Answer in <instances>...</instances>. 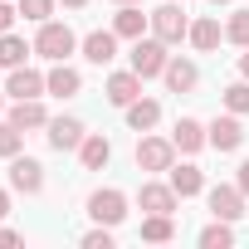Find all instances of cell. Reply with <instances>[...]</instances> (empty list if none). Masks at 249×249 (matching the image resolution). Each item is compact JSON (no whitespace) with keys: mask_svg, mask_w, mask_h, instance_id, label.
<instances>
[{"mask_svg":"<svg viewBox=\"0 0 249 249\" xmlns=\"http://www.w3.org/2000/svg\"><path fill=\"white\" fill-rule=\"evenodd\" d=\"M147 25H152V15H142V5H122L117 20H112V35L117 39H142Z\"/></svg>","mask_w":249,"mask_h":249,"instance_id":"2e32d148","label":"cell"},{"mask_svg":"<svg viewBox=\"0 0 249 249\" xmlns=\"http://www.w3.org/2000/svg\"><path fill=\"white\" fill-rule=\"evenodd\" d=\"M20 15L35 20V25H44V20L54 15V0H20Z\"/></svg>","mask_w":249,"mask_h":249,"instance_id":"f1b7e54d","label":"cell"},{"mask_svg":"<svg viewBox=\"0 0 249 249\" xmlns=\"http://www.w3.org/2000/svg\"><path fill=\"white\" fill-rule=\"evenodd\" d=\"M83 88V78H78V69H69V64H54L49 73H44V93H54V98H73Z\"/></svg>","mask_w":249,"mask_h":249,"instance_id":"9a60e30c","label":"cell"},{"mask_svg":"<svg viewBox=\"0 0 249 249\" xmlns=\"http://www.w3.org/2000/svg\"><path fill=\"white\" fill-rule=\"evenodd\" d=\"M10 186L25 191V196H39L44 191V166L35 157H10Z\"/></svg>","mask_w":249,"mask_h":249,"instance_id":"52a82bcc","label":"cell"},{"mask_svg":"<svg viewBox=\"0 0 249 249\" xmlns=\"http://www.w3.org/2000/svg\"><path fill=\"white\" fill-rule=\"evenodd\" d=\"M88 215L98 225H122V220H127V196H122V191H93L88 196Z\"/></svg>","mask_w":249,"mask_h":249,"instance_id":"277c9868","label":"cell"},{"mask_svg":"<svg viewBox=\"0 0 249 249\" xmlns=\"http://www.w3.org/2000/svg\"><path fill=\"white\" fill-rule=\"evenodd\" d=\"M0 112H5V98H0Z\"/></svg>","mask_w":249,"mask_h":249,"instance_id":"f35d334b","label":"cell"},{"mask_svg":"<svg viewBox=\"0 0 249 249\" xmlns=\"http://www.w3.org/2000/svg\"><path fill=\"white\" fill-rule=\"evenodd\" d=\"M5 93L10 98H39L44 93V73H35V69H10V83H5Z\"/></svg>","mask_w":249,"mask_h":249,"instance_id":"e0dca14e","label":"cell"},{"mask_svg":"<svg viewBox=\"0 0 249 249\" xmlns=\"http://www.w3.org/2000/svg\"><path fill=\"white\" fill-rule=\"evenodd\" d=\"M83 122L78 117H49V147L54 152H73V147H83Z\"/></svg>","mask_w":249,"mask_h":249,"instance_id":"ba28073f","label":"cell"},{"mask_svg":"<svg viewBox=\"0 0 249 249\" xmlns=\"http://www.w3.org/2000/svg\"><path fill=\"white\" fill-rule=\"evenodd\" d=\"M157 122H161V103H152V98L127 103V127H132V132H152Z\"/></svg>","mask_w":249,"mask_h":249,"instance_id":"ac0fdd59","label":"cell"},{"mask_svg":"<svg viewBox=\"0 0 249 249\" xmlns=\"http://www.w3.org/2000/svg\"><path fill=\"white\" fill-rule=\"evenodd\" d=\"M220 35H225V30H220V20H196L186 39H191L200 54H210V49H220Z\"/></svg>","mask_w":249,"mask_h":249,"instance_id":"603a6c76","label":"cell"},{"mask_svg":"<svg viewBox=\"0 0 249 249\" xmlns=\"http://www.w3.org/2000/svg\"><path fill=\"white\" fill-rule=\"evenodd\" d=\"M161 78H166L171 93H191V88L200 83V69H196L191 59H166V73H161Z\"/></svg>","mask_w":249,"mask_h":249,"instance_id":"5bb4252c","label":"cell"},{"mask_svg":"<svg viewBox=\"0 0 249 249\" xmlns=\"http://www.w3.org/2000/svg\"><path fill=\"white\" fill-rule=\"evenodd\" d=\"M171 191H176L181 200H186V196H200V191H205L200 166H191V161H186V166H171Z\"/></svg>","mask_w":249,"mask_h":249,"instance_id":"ffe728a7","label":"cell"},{"mask_svg":"<svg viewBox=\"0 0 249 249\" xmlns=\"http://www.w3.org/2000/svg\"><path fill=\"white\" fill-rule=\"evenodd\" d=\"M234 186H239V191H244V196H249V161H244V166H239V181H234Z\"/></svg>","mask_w":249,"mask_h":249,"instance_id":"d6a6232c","label":"cell"},{"mask_svg":"<svg viewBox=\"0 0 249 249\" xmlns=\"http://www.w3.org/2000/svg\"><path fill=\"white\" fill-rule=\"evenodd\" d=\"M20 142H25V132L15 122H0V157H20Z\"/></svg>","mask_w":249,"mask_h":249,"instance_id":"83f0119b","label":"cell"},{"mask_svg":"<svg viewBox=\"0 0 249 249\" xmlns=\"http://www.w3.org/2000/svg\"><path fill=\"white\" fill-rule=\"evenodd\" d=\"M10 122H15L20 132H30V127H49V112H44V103H39V98H15Z\"/></svg>","mask_w":249,"mask_h":249,"instance_id":"4fadbf2b","label":"cell"},{"mask_svg":"<svg viewBox=\"0 0 249 249\" xmlns=\"http://www.w3.org/2000/svg\"><path fill=\"white\" fill-rule=\"evenodd\" d=\"M15 15H20V5H10V0H0V35H10Z\"/></svg>","mask_w":249,"mask_h":249,"instance_id":"4dcf8cb0","label":"cell"},{"mask_svg":"<svg viewBox=\"0 0 249 249\" xmlns=\"http://www.w3.org/2000/svg\"><path fill=\"white\" fill-rule=\"evenodd\" d=\"M152 35L161 39V44H181L186 35H191V20H186V10L176 5H161V10H152Z\"/></svg>","mask_w":249,"mask_h":249,"instance_id":"7a4b0ae2","label":"cell"},{"mask_svg":"<svg viewBox=\"0 0 249 249\" xmlns=\"http://www.w3.org/2000/svg\"><path fill=\"white\" fill-rule=\"evenodd\" d=\"M200 244H205V249H225V244H234V230H230V220H215V225H205V230H200Z\"/></svg>","mask_w":249,"mask_h":249,"instance_id":"d4e9b609","label":"cell"},{"mask_svg":"<svg viewBox=\"0 0 249 249\" xmlns=\"http://www.w3.org/2000/svg\"><path fill=\"white\" fill-rule=\"evenodd\" d=\"M225 39H230V44H239V49H249V10H234V15H230Z\"/></svg>","mask_w":249,"mask_h":249,"instance_id":"484cf974","label":"cell"},{"mask_svg":"<svg viewBox=\"0 0 249 249\" xmlns=\"http://www.w3.org/2000/svg\"><path fill=\"white\" fill-rule=\"evenodd\" d=\"M64 5H69V10H83V5H88V0H64Z\"/></svg>","mask_w":249,"mask_h":249,"instance_id":"d590c367","label":"cell"},{"mask_svg":"<svg viewBox=\"0 0 249 249\" xmlns=\"http://www.w3.org/2000/svg\"><path fill=\"white\" fill-rule=\"evenodd\" d=\"M15 244H20V234H15L10 225H0V249H15Z\"/></svg>","mask_w":249,"mask_h":249,"instance_id":"1f68e13d","label":"cell"},{"mask_svg":"<svg viewBox=\"0 0 249 249\" xmlns=\"http://www.w3.org/2000/svg\"><path fill=\"white\" fill-rule=\"evenodd\" d=\"M166 44L161 39H137L132 44V73H142V78H161L166 73Z\"/></svg>","mask_w":249,"mask_h":249,"instance_id":"3957f363","label":"cell"},{"mask_svg":"<svg viewBox=\"0 0 249 249\" xmlns=\"http://www.w3.org/2000/svg\"><path fill=\"white\" fill-rule=\"evenodd\" d=\"M137 166H142V171H171V166H176V142L142 137V142H137Z\"/></svg>","mask_w":249,"mask_h":249,"instance_id":"5b68a950","label":"cell"},{"mask_svg":"<svg viewBox=\"0 0 249 249\" xmlns=\"http://www.w3.org/2000/svg\"><path fill=\"white\" fill-rule=\"evenodd\" d=\"M171 142H176V152H186V157H191V152H200V147H205V127H200L196 117H181V122H176V132H171Z\"/></svg>","mask_w":249,"mask_h":249,"instance_id":"d6986e66","label":"cell"},{"mask_svg":"<svg viewBox=\"0 0 249 249\" xmlns=\"http://www.w3.org/2000/svg\"><path fill=\"white\" fill-rule=\"evenodd\" d=\"M117 5H142V0H117Z\"/></svg>","mask_w":249,"mask_h":249,"instance_id":"8d00e7d4","label":"cell"},{"mask_svg":"<svg viewBox=\"0 0 249 249\" xmlns=\"http://www.w3.org/2000/svg\"><path fill=\"white\" fill-rule=\"evenodd\" d=\"M210 5H230V0H210Z\"/></svg>","mask_w":249,"mask_h":249,"instance_id":"74e56055","label":"cell"},{"mask_svg":"<svg viewBox=\"0 0 249 249\" xmlns=\"http://www.w3.org/2000/svg\"><path fill=\"white\" fill-rule=\"evenodd\" d=\"M78 157H83V166H88V171H103V166L112 161V142H107V137H83Z\"/></svg>","mask_w":249,"mask_h":249,"instance_id":"44dd1931","label":"cell"},{"mask_svg":"<svg viewBox=\"0 0 249 249\" xmlns=\"http://www.w3.org/2000/svg\"><path fill=\"white\" fill-rule=\"evenodd\" d=\"M73 49H78V39H73L69 25H59V20H44V25H39V35H35V54H44L49 64H64Z\"/></svg>","mask_w":249,"mask_h":249,"instance_id":"6da1fadb","label":"cell"},{"mask_svg":"<svg viewBox=\"0 0 249 249\" xmlns=\"http://www.w3.org/2000/svg\"><path fill=\"white\" fill-rule=\"evenodd\" d=\"M171 234H176L171 215H147V220H142V239H152V244H166Z\"/></svg>","mask_w":249,"mask_h":249,"instance_id":"cb8c5ba5","label":"cell"},{"mask_svg":"<svg viewBox=\"0 0 249 249\" xmlns=\"http://www.w3.org/2000/svg\"><path fill=\"white\" fill-rule=\"evenodd\" d=\"M35 54V44H25L20 35H0V69H20Z\"/></svg>","mask_w":249,"mask_h":249,"instance_id":"7402d4cb","label":"cell"},{"mask_svg":"<svg viewBox=\"0 0 249 249\" xmlns=\"http://www.w3.org/2000/svg\"><path fill=\"white\" fill-rule=\"evenodd\" d=\"M205 142H210L215 152H239V147H244V127H239V112H230V117H215L210 127H205Z\"/></svg>","mask_w":249,"mask_h":249,"instance_id":"8992f818","label":"cell"},{"mask_svg":"<svg viewBox=\"0 0 249 249\" xmlns=\"http://www.w3.org/2000/svg\"><path fill=\"white\" fill-rule=\"evenodd\" d=\"M210 215L215 220H239L244 215V191L239 186H210Z\"/></svg>","mask_w":249,"mask_h":249,"instance_id":"9c48e42d","label":"cell"},{"mask_svg":"<svg viewBox=\"0 0 249 249\" xmlns=\"http://www.w3.org/2000/svg\"><path fill=\"white\" fill-rule=\"evenodd\" d=\"M239 78H249V49L239 54Z\"/></svg>","mask_w":249,"mask_h":249,"instance_id":"836d02e7","label":"cell"},{"mask_svg":"<svg viewBox=\"0 0 249 249\" xmlns=\"http://www.w3.org/2000/svg\"><path fill=\"white\" fill-rule=\"evenodd\" d=\"M5 215H10V196H5V191H0V220H5Z\"/></svg>","mask_w":249,"mask_h":249,"instance_id":"e575fe53","label":"cell"},{"mask_svg":"<svg viewBox=\"0 0 249 249\" xmlns=\"http://www.w3.org/2000/svg\"><path fill=\"white\" fill-rule=\"evenodd\" d=\"M137 98H142V73L127 69V73H112V78H107V103H112V107H127V103H137Z\"/></svg>","mask_w":249,"mask_h":249,"instance_id":"30bf717a","label":"cell"},{"mask_svg":"<svg viewBox=\"0 0 249 249\" xmlns=\"http://www.w3.org/2000/svg\"><path fill=\"white\" fill-rule=\"evenodd\" d=\"M225 107H230V112H239V117L249 112V78H239V83H230V88H225Z\"/></svg>","mask_w":249,"mask_h":249,"instance_id":"4316f807","label":"cell"},{"mask_svg":"<svg viewBox=\"0 0 249 249\" xmlns=\"http://www.w3.org/2000/svg\"><path fill=\"white\" fill-rule=\"evenodd\" d=\"M137 200H142L147 215H171V210H176V191H171V181H166V186H161V181H147Z\"/></svg>","mask_w":249,"mask_h":249,"instance_id":"7c38bea8","label":"cell"},{"mask_svg":"<svg viewBox=\"0 0 249 249\" xmlns=\"http://www.w3.org/2000/svg\"><path fill=\"white\" fill-rule=\"evenodd\" d=\"M83 244H88V249H112V230H107V225H98V230H88V234H83Z\"/></svg>","mask_w":249,"mask_h":249,"instance_id":"f546056e","label":"cell"},{"mask_svg":"<svg viewBox=\"0 0 249 249\" xmlns=\"http://www.w3.org/2000/svg\"><path fill=\"white\" fill-rule=\"evenodd\" d=\"M83 59L98 64V69L112 64V59H117V35H112V30H93V35L83 39Z\"/></svg>","mask_w":249,"mask_h":249,"instance_id":"8fae6325","label":"cell"}]
</instances>
